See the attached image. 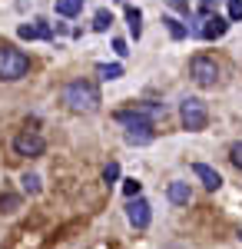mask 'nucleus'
Listing matches in <instances>:
<instances>
[{
    "instance_id": "1",
    "label": "nucleus",
    "mask_w": 242,
    "mask_h": 249,
    "mask_svg": "<svg viewBox=\"0 0 242 249\" xmlns=\"http://www.w3.org/2000/svg\"><path fill=\"white\" fill-rule=\"evenodd\" d=\"M166 113L159 103H136L133 110H120L116 113V123H123V140L130 146H149L156 140V126H153V116Z\"/></svg>"
},
{
    "instance_id": "2",
    "label": "nucleus",
    "mask_w": 242,
    "mask_h": 249,
    "mask_svg": "<svg viewBox=\"0 0 242 249\" xmlns=\"http://www.w3.org/2000/svg\"><path fill=\"white\" fill-rule=\"evenodd\" d=\"M63 103H67L73 113H96L103 100H100L96 83H90V80H70V83L63 87Z\"/></svg>"
},
{
    "instance_id": "3",
    "label": "nucleus",
    "mask_w": 242,
    "mask_h": 249,
    "mask_svg": "<svg viewBox=\"0 0 242 249\" xmlns=\"http://www.w3.org/2000/svg\"><path fill=\"white\" fill-rule=\"evenodd\" d=\"M27 70H30V57L23 50H17V47H0V80L14 83V80L27 77Z\"/></svg>"
},
{
    "instance_id": "4",
    "label": "nucleus",
    "mask_w": 242,
    "mask_h": 249,
    "mask_svg": "<svg viewBox=\"0 0 242 249\" xmlns=\"http://www.w3.org/2000/svg\"><path fill=\"white\" fill-rule=\"evenodd\" d=\"M179 120H183V130L199 133V130H206V123H209V110H206V103L199 96H186L179 103Z\"/></svg>"
},
{
    "instance_id": "5",
    "label": "nucleus",
    "mask_w": 242,
    "mask_h": 249,
    "mask_svg": "<svg viewBox=\"0 0 242 249\" xmlns=\"http://www.w3.org/2000/svg\"><path fill=\"white\" fill-rule=\"evenodd\" d=\"M189 77L196 80L199 87H216V80H219V63L212 57H206V53H196V57L189 60Z\"/></svg>"
},
{
    "instance_id": "6",
    "label": "nucleus",
    "mask_w": 242,
    "mask_h": 249,
    "mask_svg": "<svg viewBox=\"0 0 242 249\" xmlns=\"http://www.w3.org/2000/svg\"><path fill=\"white\" fill-rule=\"evenodd\" d=\"M126 219H130V226H136V230H146L149 219H153V206H149L143 196H133L130 203H126Z\"/></svg>"
},
{
    "instance_id": "7",
    "label": "nucleus",
    "mask_w": 242,
    "mask_h": 249,
    "mask_svg": "<svg viewBox=\"0 0 242 249\" xmlns=\"http://www.w3.org/2000/svg\"><path fill=\"white\" fill-rule=\"evenodd\" d=\"M14 150H17L20 156H40L47 150V143H43V136H37V133H20L17 140H14Z\"/></svg>"
},
{
    "instance_id": "8",
    "label": "nucleus",
    "mask_w": 242,
    "mask_h": 249,
    "mask_svg": "<svg viewBox=\"0 0 242 249\" xmlns=\"http://www.w3.org/2000/svg\"><path fill=\"white\" fill-rule=\"evenodd\" d=\"M225 30H229V20L219 17V14H209V17H203V30H199V37H203V40H219V37H225Z\"/></svg>"
},
{
    "instance_id": "9",
    "label": "nucleus",
    "mask_w": 242,
    "mask_h": 249,
    "mask_svg": "<svg viewBox=\"0 0 242 249\" xmlns=\"http://www.w3.org/2000/svg\"><path fill=\"white\" fill-rule=\"evenodd\" d=\"M17 34H20L23 40H50V37H53V34H50V23H47V20H34V23H23Z\"/></svg>"
},
{
    "instance_id": "10",
    "label": "nucleus",
    "mask_w": 242,
    "mask_h": 249,
    "mask_svg": "<svg viewBox=\"0 0 242 249\" xmlns=\"http://www.w3.org/2000/svg\"><path fill=\"white\" fill-rule=\"evenodd\" d=\"M192 173L199 176V183H203L206 190H219L223 186V176L212 170V166H206V163H192Z\"/></svg>"
},
{
    "instance_id": "11",
    "label": "nucleus",
    "mask_w": 242,
    "mask_h": 249,
    "mask_svg": "<svg viewBox=\"0 0 242 249\" xmlns=\"http://www.w3.org/2000/svg\"><path fill=\"white\" fill-rule=\"evenodd\" d=\"M166 196H169V203L186 206L189 199H192V190H189V183H183V179H173V183L166 186Z\"/></svg>"
},
{
    "instance_id": "12",
    "label": "nucleus",
    "mask_w": 242,
    "mask_h": 249,
    "mask_svg": "<svg viewBox=\"0 0 242 249\" xmlns=\"http://www.w3.org/2000/svg\"><path fill=\"white\" fill-rule=\"evenodd\" d=\"M126 23H130V34L136 40L143 37V14H139V7H133V3L126 7Z\"/></svg>"
},
{
    "instance_id": "13",
    "label": "nucleus",
    "mask_w": 242,
    "mask_h": 249,
    "mask_svg": "<svg viewBox=\"0 0 242 249\" xmlns=\"http://www.w3.org/2000/svg\"><path fill=\"white\" fill-rule=\"evenodd\" d=\"M110 27H113V14L106 10V7H100V10L93 14V30L96 34H106Z\"/></svg>"
},
{
    "instance_id": "14",
    "label": "nucleus",
    "mask_w": 242,
    "mask_h": 249,
    "mask_svg": "<svg viewBox=\"0 0 242 249\" xmlns=\"http://www.w3.org/2000/svg\"><path fill=\"white\" fill-rule=\"evenodd\" d=\"M83 10V0H56V14L60 17H76Z\"/></svg>"
},
{
    "instance_id": "15",
    "label": "nucleus",
    "mask_w": 242,
    "mask_h": 249,
    "mask_svg": "<svg viewBox=\"0 0 242 249\" xmlns=\"http://www.w3.org/2000/svg\"><path fill=\"white\" fill-rule=\"evenodd\" d=\"M96 73H100V80H120L123 77V63H100Z\"/></svg>"
},
{
    "instance_id": "16",
    "label": "nucleus",
    "mask_w": 242,
    "mask_h": 249,
    "mask_svg": "<svg viewBox=\"0 0 242 249\" xmlns=\"http://www.w3.org/2000/svg\"><path fill=\"white\" fill-rule=\"evenodd\" d=\"M163 23H166V30H169V37H173V40H186V37H189L186 27H183L176 17H163Z\"/></svg>"
},
{
    "instance_id": "17",
    "label": "nucleus",
    "mask_w": 242,
    "mask_h": 249,
    "mask_svg": "<svg viewBox=\"0 0 242 249\" xmlns=\"http://www.w3.org/2000/svg\"><path fill=\"white\" fill-rule=\"evenodd\" d=\"M20 183H23V193H30V196H37V193H40V176H34V173H27Z\"/></svg>"
},
{
    "instance_id": "18",
    "label": "nucleus",
    "mask_w": 242,
    "mask_h": 249,
    "mask_svg": "<svg viewBox=\"0 0 242 249\" xmlns=\"http://www.w3.org/2000/svg\"><path fill=\"white\" fill-rule=\"evenodd\" d=\"M229 23H232V20H242V0H229Z\"/></svg>"
},
{
    "instance_id": "19",
    "label": "nucleus",
    "mask_w": 242,
    "mask_h": 249,
    "mask_svg": "<svg viewBox=\"0 0 242 249\" xmlns=\"http://www.w3.org/2000/svg\"><path fill=\"white\" fill-rule=\"evenodd\" d=\"M139 190H143V183H136V179H126V183H123V193H126V196H139Z\"/></svg>"
},
{
    "instance_id": "20",
    "label": "nucleus",
    "mask_w": 242,
    "mask_h": 249,
    "mask_svg": "<svg viewBox=\"0 0 242 249\" xmlns=\"http://www.w3.org/2000/svg\"><path fill=\"white\" fill-rule=\"evenodd\" d=\"M229 160H232V166H239V170H242V143H232V150H229Z\"/></svg>"
},
{
    "instance_id": "21",
    "label": "nucleus",
    "mask_w": 242,
    "mask_h": 249,
    "mask_svg": "<svg viewBox=\"0 0 242 249\" xmlns=\"http://www.w3.org/2000/svg\"><path fill=\"white\" fill-rule=\"evenodd\" d=\"M116 176H120V163H110V166L103 170V179H106V183H116Z\"/></svg>"
},
{
    "instance_id": "22",
    "label": "nucleus",
    "mask_w": 242,
    "mask_h": 249,
    "mask_svg": "<svg viewBox=\"0 0 242 249\" xmlns=\"http://www.w3.org/2000/svg\"><path fill=\"white\" fill-rule=\"evenodd\" d=\"M113 50H116V53H120V57H126V53H130V50H126V40H113Z\"/></svg>"
},
{
    "instance_id": "23",
    "label": "nucleus",
    "mask_w": 242,
    "mask_h": 249,
    "mask_svg": "<svg viewBox=\"0 0 242 249\" xmlns=\"http://www.w3.org/2000/svg\"><path fill=\"white\" fill-rule=\"evenodd\" d=\"M209 3H216V0H203V7H209Z\"/></svg>"
}]
</instances>
